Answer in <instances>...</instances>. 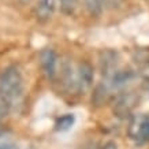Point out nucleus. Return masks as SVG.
Returning <instances> with one entry per match:
<instances>
[{
	"label": "nucleus",
	"instance_id": "obj_7",
	"mask_svg": "<svg viewBox=\"0 0 149 149\" xmlns=\"http://www.w3.org/2000/svg\"><path fill=\"white\" fill-rule=\"evenodd\" d=\"M78 92H85L92 88L95 81V68L89 62H82L77 67Z\"/></svg>",
	"mask_w": 149,
	"mask_h": 149
},
{
	"label": "nucleus",
	"instance_id": "obj_9",
	"mask_svg": "<svg viewBox=\"0 0 149 149\" xmlns=\"http://www.w3.org/2000/svg\"><path fill=\"white\" fill-rule=\"evenodd\" d=\"M55 8H56V0H38L36 6V18L40 22H47L49 21L51 17L54 15Z\"/></svg>",
	"mask_w": 149,
	"mask_h": 149
},
{
	"label": "nucleus",
	"instance_id": "obj_10",
	"mask_svg": "<svg viewBox=\"0 0 149 149\" xmlns=\"http://www.w3.org/2000/svg\"><path fill=\"white\" fill-rule=\"evenodd\" d=\"M74 120H75V118H74L72 113H64V115H62L60 118L56 119L55 129L58 131H67L74 125Z\"/></svg>",
	"mask_w": 149,
	"mask_h": 149
},
{
	"label": "nucleus",
	"instance_id": "obj_4",
	"mask_svg": "<svg viewBox=\"0 0 149 149\" xmlns=\"http://www.w3.org/2000/svg\"><path fill=\"white\" fill-rule=\"evenodd\" d=\"M99 67L104 79H109L119 70V55L112 49L101 51L99 55Z\"/></svg>",
	"mask_w": 149,
	"mask_h": 149
},
{
	"label": "nucleus",
	"instance_id": "obj_2",
	"mask_svg": "<svg viewBox=\"0 0 149 149\" xmlns=\"http://www.w3.org/2000/svg\"><path fill=\"white\" fill-rule=\"evenodd\" d=\"M138 104V95L133 91H120L113 97L112 111L118 118L130 116Z\"/></svg>",
	"mask_w": 149,
	"mask_h": 149
},
{
	"label": "nucleus",
	"instance_id": "obj_16",
	"mask_svg": "<svg viewBox=\"0 0 149 149\" xmlns=\"http://www.w3.org/2000/svg\"><path fill=\"white\" fill-rule=\"evenodd\" d=\"M19 1H22V3H27L29 0H19Z\"/></svg>",
	"mask_w": 149,
	"mask_h": 149
},
{
	"label": "nucleus",
	"instance_id": "obj_3",
	"mask_svg": "<svg viewBox=\"0 0 149 149\" xmlns=\"http://www.w3.org/2000/svg\"><path fill=\"white\" fill-rule=\"evenodd\" d=\"M129 137L136 142H144L149 140V116L146 113L133 115L127 129Z\"/></svg>",
	"mask_w": 149,
	"mask_h": 149
},
{
	"label": "nucleus",
	"instance_id": "obj_6",
	"mask_svg": "<svg viewBox=\"0 0 149 149\" xmlns=\"http://www.w3.org/2000/svg\"><path fill=\"white\" fill-rule=\"evenodd\" d=\"M40 64L42 68V72L45 74V77L52 81L58 75V56L55 54L54 49L51 48H44L40 52Z\"/></svg>",
	"mask_w": 149,
	"mask_h": 149
},
{
	"label": "nucleus",
	"instance_id": "obj_12",
	"mask_svg": "<svg viewBox=\"0 0 149 149\" xmlns=\"http://www.w3.org/2000/svg\"><path fill=\"white\" fill-rule=\"evenodd\" d=\"M78 3H79V0H59L60 10L66 15H72L75 13V10L78 8Z\"/></svg>",
	"mask_w": 149,
	"mask_h": 149
},
{
	"label": "nucleus",
	"instance_id": "obj_14",
	"mask_svg": "<svg viewBox=\"0 0 149 149\" xmlns=\"http://www.w3.org/2000/svg\"><path fill=\"white\" fill-rule=\"evenodd\" d=\"M8 107H7V104L3 101V100L0 99V122L4 119V116L7 115V112H8Z\"/></svg>",
	"mask_w": 149,
	"mask_h": 149
},
{
	"label": "nucleus",
	"instance_id": "obj_1",
	"mask_svg": "<svg viewBox=\"0 0 149 149\" xmlns=\"http://www.w3.org/2000/svg\"><path fill=\"white\" fill-rule=\"evenodd\" d=\"M25 93L22 72L17 66H8L0 74V99L10 109L17 108L22 103Z\"/></svg>",
	"mask_w": 149,
	"mask_h": 149
},
{
	"label": "nucleus",
	"instance_id": "obj_15",
	"mask_svg": "<svg viewBox=\"0 0 149 149\" xmlns=\"http://www.w3.org/2000/svg\"><path fill=\"white\" fill-rule=\"evenodd\" d=\"M99 149H118V145L115 141H107L103 146H100Z\"/></svg>",
	"mask_w": 149,
	"mask_h": 149
},
{
	"label": "nucleus",
	"instance_id": "obj_11",
	"mask_svg": "<svg viewBox=\"0 0 149 149\" xmlns=\"http://www.w3.org/2000/svg\"><path fill=\"white\" fill-rule=\"evenodd\" d=\"M88 13L92 17H99L104 10V0H84Z\"/></svg>",
	"mask_w": 149,
	"mask_h": 149
},
{
	"label": "nucleus",
	"instance_id": "obj_8",
	"mask_svg": "<svg viewBox=\"0 0 149 149\" xmlns=\"http://www.w3.org/2000/svg\"><path fill=\"white\" fill-rule=\"evenodd\" d=\"M60 78L62 84L68 91L78 92V81H77V70L74 71L70 62H64L60 66Z\"/></svg>",
	"mask_w": 149,
	"mask_h": 149
},
{
	"label": "nucleus",
	"instance_id": "obj_13",
	"mask_svg": "<svg viewBox=\"0 0 149 149\" xmlns=\"http://www.w3.org/2000/svg\"><path fill=\"white\" fill-rule=\"evenodd\" d=\"M122 4V0H104V7L107 8H118Z\"/></svg>",
	"mask_w": 149,
	"mask_h": 149
},
{
	"label": "nucleus",
	"instance_id": "obj_5",
	"mask_svg": "<svg viewBox=\"0 0 149 149\" xmlns=\"http://www.w3.org/2000/svg\"><path fill=\"white\" fill-rule=\"evenodd\" d=\"M131 60L134 64L136 75L149 82V48H138L133 52Z\"/></svg>",
	"mask_w": 149,
	"mask_h": 149
}]
</instances>
